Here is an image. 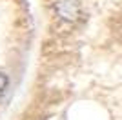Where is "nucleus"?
<instances>
[{
    "label": "nucleus",
    "mask_w": 122,
    "mask_h": 120,
    "mask_svg": "<svg viewBox=\"0 0 122 120\" xmlns=\"http://www.w3.org/2000/svg\"><path fill=\"white\" fill-rule=\"evenodd\" d=\"M55 9L64 20H76L80 15V5L76 0H56Z\"/></svg>",
    "instance_id": "f257e3e1"
},
{
    "label": "nucleus",
    "mask_w": 122,
    "mask_h": 120,
    "mask_svg": "<svg viewBox=\"0 0 122 120\" xmlns=\"http://www.w3.org/2000/svg\"><path fill=\"white\" fill-rule=\"evenodd\" d=\"M5 87H7V76L0 73V96H2V93L5 91Z\"/></svg>",
    "instance_id": "f03ea898"
}]
</instances>
